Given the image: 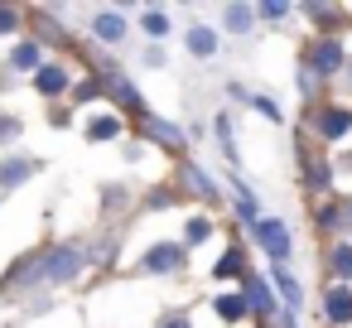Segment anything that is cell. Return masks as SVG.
I'll list each match as a JSON object with an SVG mask.
<instances>
[{
    "label": "cell",
    "mask_w": 352,
    "mask_h": 328,
    "mask_svg": "<svg viewBox=\"0 0 352 328\" xmlns=\"http://www.w3.org/2000/svg\"><path fill=\"white\" fill-rule=\"evenodd\" d=\"M227 25H232V30H246V25H251V10H246V6H227Z\"/></svg>",
    "instance_id": "cell-23"
},
{
    "label": "cell",
    "mask_w": 352,
    "mask_h": 328,
    "mask_svg": "<svg viewBox=\"0 0 352 328\" xmlns=\"http://www.w3.org/2000/svg\"><path fill=\"white\" fill-rule=\"evenodd\" d=\"M314 68H318V78H333V73L342 68V44H338V39H323V44L314 49Z\"/></svg>",
    "instance_id": "cell-6"
},
{
    "label": "cell",
    "mask_w": 352,
    "mask_h": 328,
    "mask_svg": "<svg viewBox=\"0 0 352 328\" xmlns=\"http://www.w3.org/2000/svg\"><path fill=\"white\" fill-rule=\"evenodd\" d=\"M20 135V121L15 116H0V140H15Z\"/></svg>",
    "instance_id": "cell-26"
},
{
    "label": "cell",
    "mask_w": 352,
    "mask_h": 328,
    "mask_svg": "<svg viewBox=\"0 0 352 328\" xmlns=\"http://www.w3.org/2000/svg\"><path fill=\"white\" fill-rule=\"evenodd\" d=\"M145 126H150V135H155V140H164V145H174V150L184 145V131H179V126H169V121H155V116H145Z\"/></svg>",
    "instance_id": "cell-17"
},
{
    "label": "cell",
    "mask_w": 352,
    "mask_h": 328,
    "mask_svg": "<svg viewBox=\"0 0 352 328\" xmlns=\"http://www.w3.org/2000/svg\"><path fill=\"white\" fill-rule=\"evenodd\" d=\"M179 265H184V246L179 241H160V246H150L140 256V270L145 275H174Z\"/></svg>",
    "instance_id": "cell-3"
},
{
    "label": "cell",
    "mask_w": 352,
    "mask_h": 328,
    "mask_svg": "<svg viewBox=\"0 0 352 328\" xmlns=\"http://www.w3.org/2000/svg\"><path fill=\"white\" fill-rule=\"evenodd\" d=\"M318 227H328V232H342V227H352V203L323 208V212H318Z\"/></svg>",
    "instance_id": "cell-14"
},
{
    "label": "cell",
    "mask_w": 352,
    "mask_h": 328,
    "mask_svg": "<svg viewBox=\"0 0 352 328\" xmlns=\"http://www.w3.org/2000/svg\"><path fill=\"white\" fill-rule=\"evenodd\" d=\"M34 169H39L34 160H6V164H0V188H15V184H25Z\"/></svg>",
    "instance_id": "cell-11"
},
{
    "label": "cell",
    "mask_w": 352,
    "mask_h": 328,
    "mask_svg": "<svg viewBox=\"0 0 352 328\" xmlns=\"http://www.w3.org/2000/svg\"><path fill=\"white\" fill-rule=\"evenodd\" d=\"M261 15H265V20H285V15H289V6H261Z\"/></svg>",
    "instance_id": "cell-28"
},
{
    "label": "cell",
    "mask_w": 352,
    "mask_h": 328,
    "mask_svg": "<svg viewBox=\"0 0 352 328\" xmlns=\"http://www.w3.org/2000/svg\"><path fill=\"white\" fill-rule=\"evenodd\" d=\"M241 314H251V304H246V294H222V299H217V318H227V323H236Z\"/></svg>",
    "instance_id": "cell-16"
},
{
    "label": "cell",
    "mask_w": 352,
    "mask_h": 328,
    "mask_svg": "<svg viewBox=\"0 0 352 328\" xmlns=\"http://www.w3.org/2000/svg\"><path fill=\"white\" fill-rule=\"evenodd\" d=\"M347 169H352V155H347Z\"/></svg>",
    "instance_id": "cell-29"
},
{
    "label": "cell",
    "mask_w": 352,
    "mask_h": 328,
    "mask_svg": "<svg viewBox=\"0 0 352 328\" xmlns=\"http://www.w3.org/2000/svg\"><path fill=\"white\" fill-rule=\"evenodd\" d=\"M184 179H188V184H193V193H203V198H212V193H217V188L208 184V174H198V169H184Z\"/></svg>",
    "instance_id": "cell-22"
},
{
    "label": "cell",
    "mask_w": 352,
    "mask_h": 328,
    "mask_svg": "<svg viewBox=\"0 0 352 328\" xmlns=\"http://www.w3.org/2000/svg\"><path fill=\"white\" fill-rule=\"evenodd\" d=\"M145 34H150V39H164V34H169V15H164V10H145Z\"/></svg>",
    "instance_id": "cell-19"
},
{
    "label": "cell",
    "mask_w": 352,
    "mask_h": 328,
    "mask_svg": "<svg viewBox=\"0 0 352 328\" xmlns=\"http://www.w3.org/2000/svg\"><path fill=\"white\" fill-rule=\"evenodd\" d=\"M246 304H251V314H270V309H275L270 285H265V280H246Z\"/></svg>",
    "instance_id": "cell-12"
},
{
    "label": "cell",
    "mask_w": 352,
    "mask_h": 328,
    "mask_svg": "<svg viewBox=\"0 0 352 328\" xmlns=\"http://www.w3.org/2000/svg\"><path fill=\"white\" fill-rule=\"evenodd\" d=\"M323 314H328L333 323H352V289H328Z\"/></svg>",
    "instance_id": "cell-9"
},
{
    "label": "cell",
    "mask_w": 352,
    "mask_h": 328,
    "mask_svg": "<svg viewBox=\"0 0 352 328\" xmlns=\"http://www.w3.org/2000/svg\"><path fill=\"white\" fill-rule=\"evenodd\" d=\"M347 126H352V111H347V107H328V111L318 116V135H323V140L347 135Z\"/></svg>",
    "instance_id": "cell-7"
},
{
    "label": "cell",
    "mask_w": 352,
    "mask_h": 328,
    "mask_svg": "<svg viewBox=\"0 0 352 328\" xmlns=\"http://www.w3.org/2000/svg\"><path fill=\"white\" fill-rule=\"evenodd\" d=\"M121 135V121L116 116H92L87 121V140H116Z\"/></svg>",
    "instance_id": "cell-15"
},
{
    "label": "cell",
    "mask_w": 352,
    "mask_h": 328,
    "mask_svg": "<svg viewBox=\"0 0 352 328\" xmlns=\"http://www.w3.org/2000/svg\"><path fill=\"white\" fill-rule=\"evenodd\" d=\"M34 265H39V270H34L39 280H49V285H68V280L82 275L87 256H82V246H68V241H63V246H54V251H49L44 261H34Z\"/></svg>",
    "instance_id": "cell-1"
},
{
    "label": "cell",
    "mask_w": 352,
    "mask_h": 328,
    "mask_svg": "<svg viewBox=\"0 0 352 328\" xmlns=\"http://www.w3.org/2000/svg\"><path fill=\"white\" fill-rule=\"evenodd\" d=\"M256 111H261V116H265V121H280V107H275V102H270V97H256Z\"/></svg>",
    "instance_id": "cell-25"
},
{
    "label": "cell",
    "mask_w": 352,
    "mask_h": 328,
    "mask_svg": "<svg viewBox=\"0 0 352 328\" xmlns=\"http://www.w3.org/2000/svg\"><path fill=\"white\" fill-rule=\"evenodd\" d=\"M275 289H280V299H285V309H289V314L304 304V289H299V280H294L285 265H275Z\"/></svg>",
    "instance_id": "cell-8"
},
{
    "label": "cell",
    "mask_w": 352,
    "mask_h": 328,
    "mask_svg": "<svg viewBox=\"0 0 352 328\" xmlns=\"http://www.w3.org/2000/svg\"><path fill=\"white\" fill-rule=\"evenodd\" d=\"M160 328H193V323H188V314H164Z\"/></svg>",
    "instance_id": "cell-27"
},
{
    "label": "cell",
    "mask_w": 352,
    "mask_h": 328,
    "mask_svg": "<svg viewBox=\"0 0 352 328\" xmlns=\"http://www.w3.org/2000/svg\"><path fill=\"white\" fill-rule=\"evenodd\" d=\"M333 270H338L342 280H352V246H338V251H333Z\"/></svg>",
    "instance_id": "cell-21"
},
{
    "label": "cell",
    "mask_w": 352,
    "mask_h": 328,
    "mask_svg": "<svg viewBox=\"0 0 352 328\" xmlns=\"http://www.w3.org/2000/svg\"><path fill=\"white\" fill-rule=\"evenodd\" d=\"M39 58H44V49H39L34 39H25V44H15L10 68H15V73H34V68H39Z\"/></svg>",
    "instance_id": "cell-10"
},
{
    "label": "cell",
    "mask_w": 352,
    "mask_h": 328,
    "mask_svg": "<svg viewBox=\"0 0 352 328\" xmlns=\"http://www.w3.org/2000/svg\"><path fill=\"white\" fill-rule=\"evenodd\" d=\"M241 270H246V256H241V251H227V256L212 265V275H217V280H232V275H241Z\"/></svg>",
    "instance_id": "cell-18"
},
{
    "label": "cell",
    "mask_w": 352,
    "mask_h": 328,
    "mask_svg": "<svg viewBox=\"0 0 352 328\" xmlns=\"http://www.w3.org/2000/svg\"><path fill=\"white\" fill-rule=\"evenodd\" d=\"M15 30H20V10L0 6V34H15Z\"/></svg>",
    "instance_id": "cell-24"
},
{
    "label": "cell",
    "mask_w": 352,
    "mask_h": 328,
    "mask_svg": "<svg viewBox=\"0 0 352 328\" xmlns=\"http://www.w3.org/2000/svg\"><path fill=\"white\" fill-rule=\"evenodd\" d=\"M256 241L270 251L275 265L289 261V227H285V222H275V217H256Z\"/></svg>",
    "instance_id": "cell-2"
},
{
    "label": "cell",
    "mask_w": 352,
    "mask_h": 328,
    "mask_svg": "<svg viewBox=\"0 0 352 328\" xmlns=\"http://www.w3.org/2000/svg\"><path fill=\"white\" fill-rule=\"evenodd\" d=\"M212 237V222L208 217H188V232H184V241L193 246V241H208Z\"/></svg>",
    "instance_id": "cell-20"
},
{
    "label": "cell",
    "mask_w": 352,
    "mask_h": 328,
    "mask_svg": "<svg viewBox=\"0 0 352 328\" xmlns=\"http://www.w3.org/2000/svg\"><path fill=\"white\" fill-rule=\"evenodd\" d=\"M68 68H58V63H44L39 73H34V87L44 92V97H58V92H68Z\"/></svg>",
    "instance_id": "cell-4"
},
{
    "label": "cell",
    "mask_w": 352,
    "mask_h": 328,
    "mask_svg": "<svg viewBox=\"0 0 352 328\" xmlns=\"http://www.w3.org/2000/svg\"><path fill=\"white\" fill-rule=\"evenodd\" d=\"M188 49H193L198 58H212V54H217V34H212L208 25H198V30H188Z\"/></svg>",
    "instance_id": "cell-13"
},
{
    "label": "cell",
    "mask_w": 352,
    "mask_h": 328,
    "mask_svg": "<svg viewBox=\"0 0 352 328\" xmlns=\"http://www.w3.org/2000/svg\"><path fill=\"white\" fill-rule=\"evenodd\" d=\"M92 34H97L102 44H121V39H126V20H121L116 10H102V15L92 20Z\"/></svg>",
    "instance_id": "cell-5"
}]
</instances>
